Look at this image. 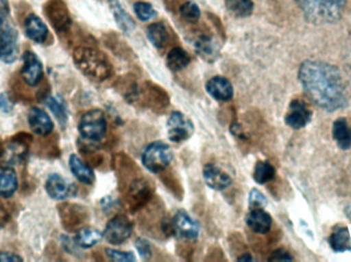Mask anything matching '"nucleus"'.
Returning <instances> with one entry per match:
<instances>
[{
  "instance_id": "a211bd4d",
  "label": "nucleus",
  "mask_w": 351,
  "mask_h": 262,
  "mask_svg": "<svg viewBox=\"0 0 351 262\" xmlns=\"http://www.w3.org/2000/svg\"><path fill=\"white\" fill-rule=\"evenodd\" d=\"M24 28L27 37L34 42L43 43L49 36V29L47 25L35 14L27 16Z\"/></svg>"
},
{
  "instance_id": "58836bf2",
  "label": "nucleus",
  "mask_w": 351,
  "mask_h": 262,
  "mask_svg": "<svg viewBox=\"0 0 351 262\" xmlns=\"http://www.w3.org/2000/svg\"><path fill=\"white\" fill-rule=\"evenodd\" d=\"M0 261L3 262H16L23 261L22 257H19L18 254H14L12 252H0Z\"/></svg>"
},
{
  "instance_id": "a878e982",
  "label": "nucleus",
  "mask_w": 351,
  "mask_h": 262,
  "mask_svg": "<svg viewBox=\"0 0 351 262\" xmlns=\"http://www.w3.org/2000/svg\"><path fill=\"white\" fill-rule=\"evenodd\" d=\"M103 235L94 228H80L75 236V243L82 248L88 249L98 244Z\"/></svg>"
},
{
  "instance_id": "bb28decb",
  "label": "nucleus",
  "mask_w": 351,
  "mask_h": 262,
  "mask_svg": "<svg viewBox=\"0 0 351 262\" xmlns=\"http://www.w3.org/2000/svg\"><path fill=\"white\" fill-rule=\"evenodd\" d=\"M189 64V55L181 47H175V49H171L167 55V65L172 71H182Z\"/></svg>"
},
{
  "instance_id": "5701e85b",
  "label": "nucleus",
  "mask_w": 351,
  "mask_h": 262,
  "mask_svg": "<svg viewBox=\"0 0 351 262\" xmlns=\"http://www.w3.org/2000/svg\"><path fill=\"white\" fill-rule=\"evenodd\" d=\"M329 244L336 252H346L351 250L350 231L346 226H338L330 235Z\"/></svg>"
},
{
  "instance_id": "0eeeda50",
  "label": "nucleus",
  "mask_w": 351,
  "mask_h": 262,
  "mask_svg": "<svg viewBox=\"0 0 351 262\" xmlns=\"http://www.w3.org/2000/svg\"><path fill=\"white\" fill-rule=\"evenodd\" d=\"M132 233L133 226L129 218L123 215H117L107 224L103 237L110 244L119 245L129 240Z\"/></svg>"
},
{
  "instance_id": "f03ea898",
  "label": "nucleus",
  "mask_w": 351,
  "mask_h": 262,
  "mask_svg": "<svg viewBox=\"0 0 351 262\" xmlns=\"http://www.w3.org/2000/svg\"><path fill=\"white\" fill-rule=\"evenodd\" d=\"M348 0H297L305 18L311 24L328 25L343 16Z\"/></svg>"
},
{
  "instance_id": "4c0bfd02",
  "label": "nucleus",
  "mask_w": 351,
  "mask_h": 262,
  "mask_svg": "<svg viewBox=\"0 0 351 262\" xmlns=\"http://www.w3.org/2000/svg\"><path fill=\"white\" fill-rule=\"evenodd\" d=\"M269 261H293V257H291L288 251L284 250V249H278L272 253Z\"/></svg>"
},
{
  "instance_id": "412c9836",
  "label": "nucleus",
  "mask_w": 351,
  "mask_h": 262,
  "mask_svg": "<svg viewBox=\"0 0 351 262\" xmlns=\"http://www.w3.org/2000/svg\"><path fill=\"white\" fill-rule=\"evenodd\" d=\"M69 167L74 176L86 185H92L94 183L95 176L94 171L88 165H86L77 155H71L69 158Z\"/></svg>"
},
{
  "instance_id": "20e7f679",
  "label": "nucleus",
  "mask_w": 351,
  "mask_h": 262,
  "mask_svg": "<svg viewBox=\"0 0 351 262\" xmlns=\"http://www.w3.org/2000/svg\"><path fill=\"white\" fill-rule=\"evenodd\" d=\"M18 31L3 5H0V61L12 64L19 55Z\"/></svg>"
},
{
  "instance_id": "7c9ffc66",
  "label": "nucleus",
  "mask_w": 351,
  "mask_h": 262,
  "mask_svg": "<svg viewBox=\"0 0 351 262\" xmlns=\"http://www.w3.org/2000/svg\"><path fill=\"white\" fill-rule=\"evenodd\" d=\"M45 104L49 107V110L55 115L60 125H65L67 123V110H66L65 105L60 99L53 98V96H47L45 99Z\"/></svg>"
},
{
  "instance_id": "4468645a",
  "label": "nucleus",
  "mask_w": 351,
  "mask_h": 262,
  "mask_svg": "<svg viewBox=\"0 0 351 262\" xmlns=\"http://www.w3.org/2000/svg\"><path fill=\"white\" fill-rule=\"evenodd\" d=\"M206 92L218 102H228L233 96L232 84L222 76L210 78L206 84Z\"/></svg>"
},
{
  "instance_id": "e433bc0d",
  "label": "nucleus",
  "mask_w": 351,
  "mask_h": 262,
  "mask_svg": "<svg viewBox=\"0 0 351 262\" xmlns=\"http://www.w3.org/2000/svg\"><path fill=\"white\" fill-rule=\"evenodd\" d=\"M14 104L8 94H0V110L4 113L12 112Z\"/></svg>"
},
{
  "instance_id": "ddd939ff",
  "label": "nucleus",
  "mask_w": 351,
  "mask_h": 262,
  "mask_svg": "<svg viewBox=\"0 0 351 262\" xmlns=\"http://www.w3.org/2000/svg\"><path fill=\"white\" fill-rule=\"evenodd\" d=\"M202 174L206 185L215 191H223L230 187L232 183V179L220 167L216 166L213 163H208L204 167Z\"/></svg>"
},
{
  "instance_id": "393cba45",
  "label": "nucleus",
  "mask_w": 351,
  "mask_h": 262,
  "mask_svg": "<svg viewBox=\"0 0 351 262\" xmlns=\"http://www.w3.org/2000/svg\"><path fill=\"white\" fill-rule=\"evenodd\" d=\"M109 5H110L111 12H112L113 16H114L117 26H119V28L123 32H131L135 28V23H134L133 18L130 16V14H127L125 10H123L121 2L119 0H110Z\"/></svg>"
},
{
  "instance_id": "f3484780",
  "label": "nucleus",
  "mask_w": 351,
  "mask_h": 262,
  "mask_svg": "<svg viewBox=\"0 0 351 262\" xmlns=\"http://www.w3.org/2000/svg\"><path fill=\"white\" fill-rule=\"evenodd\" d=\"M196 53L202 57L204 61L208 63H213L218 59L219 53H220V47L216 39L208 35H202L198 37L197 40L194 44Z\"/></svg>"
},
{
  "instance_id": "473e14b6",
  "label": "nucleus",
  "mask_w": 351,
  "mask_h": 262,
  "mask_svg": "<svg viewBox=\"0 0 351 262\" xmlns=\"http://www.w3.org/2000/svg\"><path fill=\"white\" fill-rule=\"evenodd\" d=\"M180 14L188 23H197L200 18V10L197 4L187 1L180 8Z\"/></svg>"
},
{
  "instance_id": "6e6552de",
  "label": "nucleus",
  "mask_w": 351,
  "mask_h": 262,
  "mask_svg": "<svg viewBox=\"0 0 351 262\" xmlns=\"http://www.w3.org/2000/svg\"><path fill=\"white\" fill-rule=\"evenodd\" d=\"M311 119H313V111L311 110L308 105L305 103V101L296 99L293 100L289 106L288 112L285 117V122L291 129L298 131L311 123Z\"/></svg>"
},
{
  "instance_id": "72a5a7b5",
  "label": "nucleus",
  "mask_w": 351,
  "mask_h": 262,
  "mask_svg": "<svg viewBox=\"0 0 351 262\" xmlns=\"http://www.w3.org/2000/svg\"><path fill=\"white\" fill-rule=\"evenodd\" d=\"M107 257L113 261L131 262L136 261L135 255L132 252H123V251L115 250V249H106Z\"/></svg>"
},
{
  "instance_id": "1a4fd4ad",
  "label": "nucleus",
  "mask_w": 351,
  "mask_h": 262,
  "mask_svg": "<svg viewBox=\"0 0 351 262\" xmlns=\"http://www.w3.org/2000/svg\"><path fill=\"white\" fill-rule=\"evenodd\" d=\"M168 136L172 142H180L188 140L193 134L192 121L181 112H174L167 122Z\"/></svg>"
},
{
  "instance_id": "423d86ee",
  "label": "nucleus",
  "mask_w": 351,
  "mask_h": 262,
  "mask_svg": "<svg viewBox=\"0 0 351 262\" xmlns=\"http://www.w3.org/2000/svg\"><path fill=\"white\" fill-rule=\"evenodd\" d=\"M78 131L82 138L90 142H99L107 132V121L100 110H90L80 119Z\"/></svg>"
},
{
  "instance_id": "9b49d317",
  "label": "nucleus",
  "mask_w": 351,
  "mask_h": 262,
  "mask_svg": "<svg viewBox=\"0 0 351 262\" xmlns=\"http://www.w3.org/2000/svg\"><path fill=\"white\" fill-rule=\"evenodd\" d=\"M173 222H174L175 235H179L182 238L189 241L196 240L199 236V224L184 210H179L176 213Z\"/></svg>"
},
{
  "instance_id": "4be33fe9",
  "label": "nucleus",
  "mask_w": 351,
  "mask_h": 262,
  "mask_svg": "<svg viewBox=\"0 0 351 262\" xmlns=\"http://www.w3.org/2000/svg\"><path fill=\"white\" fill-rule=\"evenodd\" d=\"M333 138L342 150L351 148V125L346 118H338L334 121Z\"/></svg>"
},
{
  "instance_id": "aec40b11",
  "label": "nucleus",
  "mask_w": 351,
  "mask_h": 262,
  "mask_svg": "<svg viewBox=\"0 0 351 262\" xmlns=\"http://www.w3.org/2000/svg\"><path fill=\"white\" fill-rule=\"evenodd\" d=\"M18 189V177L16 171L8 165L0 166V196L10 198Z\"/></svg>"
},
{
  "instance_id": "c9c22d12",
  "label": "nucleus",
  "mask_w": 351,
  "mask_h": 262,
  "mask_svg": "<svg viewBox=\"0 0 351 262\" xmlns=\"http://www.w3.org/2000/svg\"><path fill=\"white\" fill-rule=\"evenodd\" d=\"M136 248L139 252L140 257L144 259H149L152 257V246L145 239H138L136 241Z\"/></svg>"
},
{
  "instance_id": "7ed1b4c3",
  "label": "nucleus",
  "mask_w": 351,
  "mask_h": 262,
  "mask_svg": "<svg viewBox=\"0 0 351 262\" xmlns=\"http://www.w3.org/2000/svg\"><path fill=\"white\" fill-rule=\"evenodd\" d=\"M76 67L90 79L104 81L111 74V64L103 53L88 47L76 49L73 55Z\"/></svg>"
},
{
  "instance_id": "6ab92c4d",
  "label": "nucleus",
  "mask_w": 351,
  "mask_h": 262,
  "mask_svg": "<svg viewBox=\"0 0 351 262\" xmlns=\"http://www.w3.org/2000/svg\"><path fill=\"white\" fill-rule=\"evenodd\" d=\"M49 20L57 30L66 31L70 26L69 14L61 0H53L47 8Z\"/></svg>"
},
{
  "instance_id": "a19ab883",
  "label": "nucleus",
  "mask_w": 351,
  "mask_h": 262,
  "mask_svg": "<svg viewBox=\"0 0 351 262\" xmlns=\"http://www.w3.org/2000/svg\"><path fill=\"white\" fill-rule=\"evenodd\" d=\"M0 228H1V222H0Z\"/></svg>"
},
{
  "instance_id": "dca6fc26",
  "label": "nucleus",
  "mask_w": 351,
  "mask_h": 262,
  "mask_svg": "<svg viewBox=\"0 0 351 262\" xmlns=\"http://www.w3.org/2000/svg\"><path fill=\"white\" fill-rule=\"evenodd\" d=\"M245 222L250 230L253 231L256 234L264 235L269 232L271 228L272 218L265 210L262 208H255L247 214Z\"/></svg>"
},
{
  "instance_id": "ea45409f",
  "label": "nucleus",
  "mask_w": 351,
  "mask_h": 262,
  "mask_svg": "<svg viewBox=\"0 0 351 262\" xmlns=\"http://www.w3.org/2000/svg\"><path fill=\"white\" fill-rule=\"evenodd\" d=\"M237 261H253V257H252L251 255L249 254V253H245V254L241 255V257H239V259H237Z\"/></svg>"
},
{
  "instance_id": "cd10ccee",
  "label": "nucleus",
  "mask_w": 351,
  "mask_h": 262,
  "mask_svg": "<svg viewBox=\"0 0 351 262\" xmlns=\"http://www.w3.org/2000/svg\"><path fill=\"white\" fill-rule=\"evenodd\" d=\"M147 37L154 47L162 49L168 43V30L162 23H154V24L148 26Z\"/></svg>"
},
{
  "instance_id": "2eb2a0df",
  "label": "nucleus",
  "mask_w": 351,
  "mask_h": 262,
  "mask_svg": "<svg viewBox=\"0 0 351 262\" xmlns=\"http://www.w3.org/2000/svg\"><path fill=\"white\" fill-rule=\"evenodd\" d=\"M28 122L31 131L39 136L49 135L53 129L51 117L39 108H32L29 111Z\"/></svg>"
},
{
  "instance_id": "2f4dec72",
  "label": "nucleus",
  "mask_w": 351,
  "mask_h": 262,
  "mask_svg": "<svg viewBox=\"0 0 351 262\" xmlns=\"http://www.w3.org/2000/svg\"><path fill=\"white\" fill-rule=\"evenodd\" d=\"M134 12L142 22H147L158 16V12L152 4L148 2L139 1L134 4Z\"/></svg>"
},
{
  "instance_id": "b1692460",
  "label": "nucleus",
  "mask_w": 351,
  "mask_h": 262,
  "mask_svg": "<svg viewBox=\"0 0 351 262\" xmlns=\"http://www.w3.org/2000/svg\"><path fill=\"white\" fill-rule=\"evenodd\" d=\"M150 196V187L144 181H136L130 187L128 201L130 206L134 209H137L148 201Z\"/></svg>"
},
{
  "instance_id": "f704fd0d",
  "label": "nucleus",
  "mask_w": 351,
  "mask_h": 262,
  "mask_svg": "<svg viewBox=\"0 0 351 262\" xmlns=\"http://www.w3.org/2000/svg\"><path fill=\"white\" fill-rule=\"evenodd\" d=\"M266 204H267V199H266L265 196H264L261 192L258 191V189H252L249 195L250 207H251L252 209L262 208L264 207Z\"/></svg>"
},
{
  "instance_id": "f257e3e1",
  "label": "nucleus",
  "mask_w": 351,
  "mask_h": 262,
  "mask_svg": "<svg viewBox=\"0 0 351 262\" xmlns=\"http://www.w3.org/2000/svg\"><path fill=\"white\" fill-rule=\"evenodd\" d=\"M298 78L308 98L323 110L335 112L348 106L346 80L336 66L306 60L299 68Z\"/></svg>"
},
{
  "instance_id": "39448f33",
  "label": "nucleus",
  "mask_w": 351,
  "mask_h": 262,
  "mask_svg": "<svg viewBox=\"0 0 351 262\" xmlns=\"http://www.w3.org/2000/svg\"><path fill=\"white\" fill-rule=\"evenodd\" d=\"M172 148L166 142H154L150 144L142 155V163L147 170L152 173H160L168 168L172 162Z\"/></svg>"
},
{
  "instance_id": "f8f14e48",
  "label": "nucleus",
  "mask_w": 351,
  "mask_h": 262,
  "mask_svg": "<svg viewBox=\"0 0 351 262\" xmlns=\"http://www.w3.org/2000/svg\"><path fill=\"white\" fill-rule=\"evenodd\" d=\"M45 189H47V195L53 200L67 199L75 195L76 189L74 185L68 183L63 176L59 174H51L47 179L45 183Z\"/></svg>"
},
{
  "instance_id": "9d476101",
  "label": "nucleus",
  "mask_w": 351,
  "mask_h": 262,
  "mask_svg": "<svg viewBox=\"0 0 351 262\" xmlns=\"http://www.w3.org/2000/svg\"><path fill=\"white\" fill-rule=\"evenodd\" d=\"M23 79L29 86H36L43 75V64L35 53L26 51L23 55Z\"/></svg>"
},
{
  "instance_id": "c85d7f7f",
  "label": "nucleus",
  "mask_w": 351,
  "mask_h": 262,
  "mask_svg": "<svg viewBox=\"0 0 351 262\" xmlns=\"http://www.w3.org/2000/svg\"><path fill=\"white\" fill-rule=\"evenodd\" d=\"M225 5L235 18H247L254 10L253 0H225Z\"/></svg>"
},
{
  "instance_id": "c756f323",
  "label": "nucleus",
  "mask_w": 351,
  "mask_h": 262,
  "mask_svg": "<svg viewBox=\"0 0 351 262\" xmlns=\"http://www.w3.org/2000/svg\"><path fill=\"white\" fill-rule=\"evenodd\" d=\"M276 176V168L268 161H259L254 169L253 177L256 183L265 185Z\"/></svg>"
}]
</instances>
